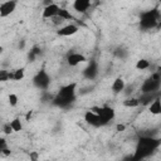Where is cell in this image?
<instances>
[{
	"mask_svg": "<svg viewBox=\"0 0 161 161\" xmlns=\"http://www.w3.org/2000/svg\"><path fill=\"white\" fill-rule=\"evenodd\" d=\"M161 146V137H155L152 135H142L138 137L135 147V153L132 155L133 161H140L152 156Z\"/></svg>",
	"mask_w": 161,
	"mask_h": 161,
	"instance_id": "6da1fadb",
	"label": "cell"
},
{
	"mask_svg": "<svg viewBox=\"0 0 161 161\" xmlns=\"http://www.w3.org/2000/svg\"><path fill=\"white\" fill-rule=\"evenodd\" d=\"M77 98V83H68L65 86H62L60 89L57 92V94L52 99V104L58 108H69Z\"/></svg>",
	"mask_w": 161,
	"mask_h": 161,
	"instance_id": "7a4b0ae2",
	"label": "cell"
},
{
	"mask_svg": "<svg viewBox=\"0 0 161 161\" xmlns=\"http://www.w3.org/2000/svg\"><path fill=\"white\" fill-rule=\"evenodd\" d=\"M138 25H140V29H142L145 31L160 28L161 26V13H160V9L156 6V8H152L150 10L142 11L140 14Z\"/></svg>",
	"mask_w": 161,
	"mask_h": 161,
	"instance_id": "3957f363",
	"label": "cell"
},
{
	"mask_svg": "<svg viewBox=\"0 0 161 161\" xmlns=\"http://www.w3.org/2000/svg\"><path fill=\"white\" fill-rule=\"evenodd\" d=\"M161 88V74L158 72H155L151 74L150 78L145 79L141 84V93H148V92H158Z\"/></svg>",
	"mask_w": 161,
	"mask_h": 161,
	"instance_id": "277c9868",
	"label": "cell"
},
{
	"mask_svg": "<svg viewBox=\"0 0 161 161\" xmlns=\"http://www.w3.org/2000/svg\"><path fill=\"white\" fill-rule=\"evenodd\" d=\"M50 82H52V78H50L49 73L44 68H42L39 72H36V74L33 77L34 87L40 89V91H47L48 87L50 86Z\"/></svg>",
	"mask_w": 161,
	"mask_h": 161,
	"instance_id": "5b68a950",
	"label": "cell"
},
{
	"mask_svg": "<svg viewBox=\"0 0 161 161\" xmlns=\"http://www.w3.org/2000/svg\"><path fill=\"white\" fill-rule=\"evenodd\" d=\"M84 121L87 125L92 126V127H96V128H99V127H103L106 125H108V122L101 117L98 113L93 112L92 109H88L86 113H84Z\"/></svg>",
	"mask_w": 161,
	"mask_h": 161,
	"instance_id": "8992f818",
	"label": "cell"
},
{
	"mask_svg": "<svg viewBox=\"0 0 161 161\" xmlns=\"http://www.w3.org/2000/svg\"><path fill=\"white\" fill-rule=\"evenodd\" d=\"M89 109H92L93 112L98 113V114H99L101 117H103L108 123H109L111 121H113V119H114V117H116V112H114V109H113L112 107H109V106L92 107V108H89Z\"/></svg>",
	"mask_w": 161,
	"mask_h": 161,
	"instance_id": "52a82bcc",
	"label": "cell"
},
{
	"mask_svg": "<svg viewBox=\"0 0 161 161\" xmlns=\"http://www.w3.org/2000/svg\"><path fill=\"white\" fill-rule=\"evenodd\" d=\"M97 75H98V63L94 59H91V60H88L87 67L83 69V77L86 79L93 80Z\"/></svg>",
	"mask_w": 161,
	"mask_h": 161,
	"instance_id": "ba28073f",
	"label": "cell"
},
{
	"mask_svg": "<svg viewBox=\"0 0 161 161\" xmlns=\"http://www.w3.org/2000/svg\"><path fill=\"white\" fill-rule=\"evenodd\" d=\"M16 9V0H6L4 3H1L0 5V16L1 18H6L10 14H13Z\"/></svg>",
	"mask_w": 161,
	"mask_h": 161,
	"instance_id": "9c48e42d",
	"label": "cell"
},
{
	"mask_svg": "<svg viewBox=\"0 0 161 161\" xmlns=\"http://www.w3.org/2000/svg\"><path fill=\"white\" fill-rule=\"evenodd\" d=\"M83 62H87V58H86V55H83L82 53L70 52V53H68V55H67V63H68V65H70V67H77L78 64L83 63Z\"/></svg>",
	"mask_w": 161,
	"mask_h": 161,
	"instance_id": "30bf717a",
	"label": "cell"
},
{
	"mask_svg": "<svg viewBox=\"0 0 161 161\" xmlns=\"http://www.w3.org/2000/svg\"><path fill=\"white\" fill-rule=\"evenodd\" d=\"M59 9H60V6H59L58 4H55V3H53V4H50V5L44 6L43 13H42L43 19H52V18L57 16V15H58Z\"/></svg>",
	"mask_w": 161,
	"mask_h": 161,
	"instance_id": "8fae6325",
	"label": "cell"
},
{
	"mask_svg": "<svg viewBox=\"0 0 161 161\" xmlns=\"http://www.w3.org/2000/svg\"><path fill=\"white\" fill-rule=\"evenodd\" d=\"M77 31H78V26L75 24H68V25L59 28L57 30V35L58 36H70V35L75 34Z\"/></svg>",
	"mask_w": 161,
	"mask_h": 161,
	"instance_id": "7c38bea8",
	"label": "cell"
},
{
	"mask_svg": "<svg viewBox=\"0 0 161 161\" xmlns=\"http://www.w3.org/2000/svg\"><path fill=\"white\" fill-rule=\"evenodd\" d=\"M156 97H160L158 96V92H148V93H141V96L138 97V101H140V104H143V106H148Z\"/></svg>",
	"mask_w": 161,
	"mask_h": 161,
	"instance_id": "4fadbf2b",
	"label": "cell"
},
{
	"mask_svg": "<svg viewBox=\"0 0 161 161\" xmlns=\"http://www.w3.org/2000/svg\"><path fill=\"white\" fill-rule=\"evenodd\" d=\"M91 6V0H74L73 1V8L75 11L83 14L86 13Z\"/></svg>",
	"mask_w": 161,
	"mask_h": 161,
	"instance_id": "5bb4252c",
	"label": "cell"
},
{
	"mask_svg": "<svg viewBox=\"0 0 161 161\" xmlns=\"http://www.w3.org/2000/svg\"><path fill=\"white\" fill-rule=\"evenodd\" d=\"M125 87H126V83H125L123 78L118 77V78H116V79L112 82V84H111V91H112L114 94H118V93H121V92L125 91Z\"/></svg>",
	"mask_w": 161,
	"mask_h": 161,
	"instance_id": "9a60e30c",
	"label": "cell"
},
{
	"mask_svg": "<svg viewBox=\"0 0 161 161\" xmlns=\"http://www.w3.org/2000/svg\"><path fill=\"white\" fill-rule=\"evenodd\" d=\"M148 111L151 114H161V98L160 97H156L150 104H148Z\"/></svg>",
	"mask_w": 161,
	"mask_h": 161,
	"instance_id": "2e32d148",
	"label": "cell"
},
{
	"mask_svg": "<svg viewBox=\"0 0 161 161\" xmlns=\"http://www.w3.org/2000/svg\"><path fill=\"white\" fill-rule=\"evenodd\" d=\"M25 75V69L24 68H18L13 72H10V79L13 80H21Z\"/></svg>",
	"mask_w": 161,
	"mask_h": 161,
	"instance_id": "e0dca14e",
	"label": "cell"
},
{
	"mask_svg": "<svg viewBox=\"0 0 161 161\" xmlns=\"http://www.w3.org/2000/svg\"><path fill=\"white\" fill-rule=\"evenodd\" d=\"M122 104H123L125 107H127V108H136V107L140 106V101H138V98L131 97V98H126Z\"/></svg>",
	"mask_w": 161,
	"mask_h": 161,
	"instance_id": "ac0fdd59",
	"label": "cell"
},
{
	"mask_svg": "<svg viewBox=\"0 0 161 161\" xmlns=\"http://www.w3.org/2000/svg\"><path fill=\"white\" fill-rule=\"evenodd\" d=\"M10 125H11V127H13V130H14V132H20L21 130H23V123H21V121H20V118H14L11 122H10Z\"/></svg>",
	"mask_w": 161,
	"mask_h": 161,
	"instance_id": "d6986e66",
	"label": "cell"
},
{
	"mask_svg": "<svg viewBox=\"0 0 161 161\" xmlns=\"http://www.w3.org/2000/svg\"><path fill=\"white\" fill-rule=\"evenodd\" d=\"M148 67H150V62L147 59H140L136 63V69H138V70H145Z\"/></svg>",
	"mask_w": 161,
	"mask_h": 161,
	"instance_id": "ffe728a7",
	"label": "cell"
},
{
	"mask_svg": "<svg viewBox=\"0 0 161 161\" xmlns=\"http://www.w3.org/2000/svg\"><path fill=\"white\" fill-rule=\"evenodd\" d=\"M58 15L60 16V18H63L64 20H73L74 19V16L68 11V10H65V9H59V11H58Z\"/></svg>",
	"mask_w": 161,
	"mask_h": 161,
	"instance_id": "44dd1931",
	"label": "cell"
},
{
	"mask_svg": "<svg viewBox=\"0 0 161 161\" xmlns=\"http://www.w3.org/2000/svg\"><path fill=\"white\" fill-rule=\"evenodd\" d=\"M39 54H40V48L34 47V48L30 50V53H29V55H28V59H29L30 62H33V60H34Z\"/></svg>",
	"mask_w": 161,
	"mask_h": 161,
	"instance_id": "7402d4cb",
	"label": "cell"
},
{
	"mask_svg": "<svg viewBox=\"0 0 161 161\" xmlns=\"http://www.w3.org/2000/svg\"><path fill=\"white\" fill-rule=\"evenodd\" d=\"M127 50L125 49V48H121V47H118L116 50H114V55L117 57V58H121V59H125L126 57H127Z\"/></svg>",
	"mask_w": 161,
	"mask_h": 161,
	"instance_id": "603a6c76",
	"label": "cell"
},
{
	"mask_svg": "<svg viewBox=\"0 0 161 161\" xmlns=\"http://www.w3.org/2000/svg\"><path fill=\"white\" fill-rule=\"evenodd\" d=\"M8 101H9V104H10L11 107H15V106L18 104L19 98H18V96H16L15 93H10V94L8 96Z\"/></svg>",
	"mask_w": 161,
	"mask_h": 161,
	"instance_id": "cb8c5ba5",
	"label": "cell"
},
{
	"mask_svg": "<svg viewBox=\"0 0 161 161\" xmlns=\"http://www.w3.org/2000/svg\"><path fill=\"white\" fill-rule=\"evenodd\" d=\"M3 132H4L5 135H10L11 132H14V130H13V127H11L10 122H6V123H4V125H3Z\"/></svg>",
	"mask_w": 161,
	"mask_h": 161,
	"instance_id": "d4e9b609",
	"label": "cell"
},
{
	"mask_svg": "<svg viewBox=\"0 0 161 161\" xmlns=\"http://www.w3.org/2000/svg\"><path fill=\"white\" fill-rule=\"evenodd\" d=\"M10 79V72H8V70H1L0 72V80L1 82H6V80H9Z\"/></svg>",
	"mask_w": 161,
	"mask_h": 161,
	"instance_id": "484cf974",
	"label": "cell"
},
{
	"mask_svg": "<svg viewBox=\"0 0 161 161\" xmlns=\"http://www.w3.org/2000/svg\"><path fill=\"white\" fill-rule=\"evenodd\" d=\"M52 21L55 24V25H59V24H63L65 20L63 19V18H60L59 15H57V16H54V18H52Z\"/></svg>",
	"mask_w": 161,
	"mask_h": 161,
	"instance_id": "4316f807",
	"label": "cell"
},
{
	"mask_svg": "<svg viewBox=\"0 0 161 161\" xmlns=\"http://www.w3.org/2000/svg\"><path fill=\"white\" fill-rule=\"evenodd\" d=\"M8 147V145H6V140L4 138V137H1L0 138V152L4 150V148H6Z\"/></svg>",
	"mask_w": 161,
	"mask_h": 161,
	"instance_id": "83f0119b",
	"label": "cell"
},
{
	"mask_svg": "<svg viewBox=\"0 0 161 161\" xmlns=\"http://www.w3.org/2000/svg\"><path fill=\"white\" fill-rule=\"evenodd\" d=\"M116 130H117V131H119V132H121V131H125V130H126V126H125V125H122V123H118V125L116 126Z\"/></svg>",
	"mask_w": 161,
	"mask_h": 161,
	"instance_id": "f1b7e54d",
	"label": "cell"
},
{
	"mask_svg": "<svg viewBox=\"0 0 161 161\" xmlns=\"http://www.w3.org/2000/svg\"><path fill=\"white\" fill-rule=\"evenodd\" d=\"M30 158L31 160H38V153L36 152H31L30 153Z\"/></svg>",
	"mask_w": 161,
	"mask_h": 161,
	"instance_id": "f546056e",
	"label": "cell"
},
{
	"mask_svg": "<svg viewBox=\"0 0 161 161\" xmlns=\"http://www.w3.org/2000/svg\"><path fill=\"white\" fill-rule=\"evenodd\" d=\"M156 72H158V73H160V74H161V65H160V67H158V68H157V70H156Z\"/></svg>",
	"mask_w": 161,
	"mask_h": 161,
	"instance_id": "4dcf8cb0",
	"label": "cell"
},
{
	"mask_svg": "<svg viewBox=\"0 0 161 161\" xmlns=\"http://www.w3.org/2000/svg\"><path fill=\"white\" fill-rule=\"evenodd\" d=\"M160 3H161V0H160Z\"/></svg>",
	"mask_w": 161,
	"mask_h": 161,
	"instance_id": "1f68e13d",
	"label": "cell"
}]
</instances>
